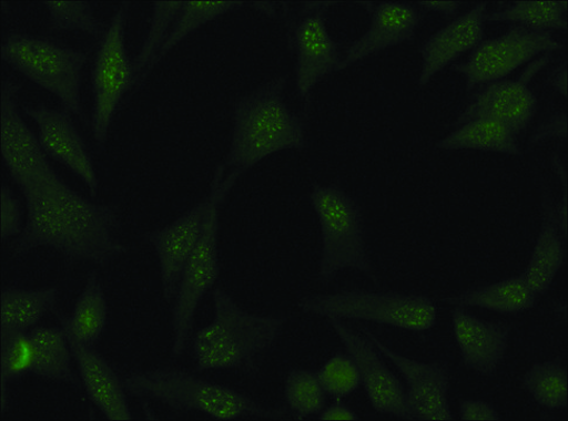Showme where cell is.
Here are the masks:
<instances>
[{"instance_id":"obj_1","label":"cell","mask_w":568,"mask_h":421,"mask_svg":"<svg viewBox=\"0 0 568 421\" xmlns=\"http://www.w3.org/2000/svg\"><path fill=\"white\" fill-rule=\"evenodd\" d=\"M20 189L27 223L10 244L14 257L49 247L71 265L104 267L129 250L113 237L119 224L115 207L83 198L55 172Z\"/></svg>"},{"instance_id":"obj_2","label":"cell","mask_w":568,"mask_h":421,"mask_svg":"<svg viewBox=\"0 0 568 421\" xmlns=\"http://www.w3.org/2000/svg\"><path fill=\"white\" fill-rule=\"evenodd\" d=\"M286 76H277L242 96L234 109V130L222 163L243 174L265 158L306 147L305 122L285 103Z\"/></svg>"},{"instance_id":"obj_3","label":"cell","mask_w":568,"mask_h":421,"mask_svg":"<svg viewBox=\"0 0 568 421\" xmlns=\"http://www.w3.org/2000/svg\"><path fill=\"white\" fill-rule=\"evenodd\" d=\"M213 300L214 320L194 339L197 368L256 372L261 356L277 342L286 320L250 312L222 288L214 289Z\"/></svg>"},{"instance_id":"obj_4","label":"cell","mask_w":568,"mask_h":421,"mask_svg":"<svg viewBox=\"0 0 568 421\" xmlns=\"http://www.w3.org/2000/svg\"><path fill=\"white\" fill-rule=\"evenodd\" d=\"M125 390L140 399H152L176 412H199L221 421L241 419L292 420L284 408H266L251 397L205 381L180 369H156L124 377Z\"/></svg>"},{"instance_id":"obj_5","label":"cell","mask_w":568,"mask_h":421,"mask_svg":"<svg viewBox=\"0 0 568 421\" xmlns=\"http://www.w3.org/2000/svg\"><path fill=\"white\" fill-rule=\"evenodd\" d=\"M242 175L240 171L227 173L224 165L220 164L210 184L209 207L203 232L192 257L185 265L173 302L172 351L174 356H181L185 351L194 330L197 309L220 278V209Z\"/></svg>"},{"instance_id":"obj_6","label":"cell","mask_w":568,"mask_h":421,"mask_svg":"<svg viewBox=\"0 0 568 421\" xmlns=\"http://www.w3.org/2000/svg\"><path fill=\"white\" fill-rule=\"evenodd\" d=\"M310 202L322 232L318 279L329 283L336 274L354 269L373 283L377 279L369 261L363 208L344 189L314 183Z\"/></svg>"},{"instance_id":"obj_7","label":"cell","mask_w":568,"mask_h":421,"mask_svg":"<svg viewBox=\"0 0 568 421\" xmlns=\"http://www.w3.org/2000/svg\"><path fill=\"white\" fill-rule=\"evenodd\" d=\"M298 308L326 319L366 321L413 332L427 331L437 320V308L426 295L396 291L311 294L298 301Z\"/></svg>"},{"instance_id":"obj_8","label":"cell","mask_w":568,"mask_h":421,"mask_svg":"<svg viewBox=\"0 0 568 421\" xmlns=\"http://www.w3.org/2000/svg\"><path fill=\"white\" fill-rule=\"evenodd\" d=\"M0 55L13 70L57 96L62 111L87 122L81 105V73L89 54L26 33L6 37Z\"/></svg>"},{"instance_id":"obj_9","label":"cell","mask_w":568,"mask_h":421,"mask_svg":"<svg viewBox=\"0 0 568 421\" xmlns=\"http://www.w3.org/2000/svg\"><path fill=\"white\" fill-rule=\"evenodd\" d=\"M130 2H122L100 40L92 68V134L98 144L109 138L112 121L124 95L134 90V65L125 48Z\"/></svg>"},{"instance_id":"obj_10","label":"cell","mask_w":568,"mask_h":421,"mask_svg":"<svg viewBox=\"0 0 568 421\" xmlns=\"http://www.w3.org/2000/svg\"><path fill=\"white\" fill-rule=\"evenodd\" d=\"M564 48L549 31L516 25L497 38L481 40L468 60L454 65L453 71L466 76L467 92L470 93L480 84L503 80L539 54Z\"/></svg>"},{"instance_id":"obj_11","label":"cell","mask_w":568,"mask_h":421,"mask_svg":"<svg viewBox=\"0 0 568 421\" xmlns=\"http://www.w3.org/2000/svg\"><path fill=\"white\" fill-rule=\"evenodd\" d=\"M20 84L3 79L0 90V152L13 182L23 188L44 179L54 168L38 136L20 114Z\"/></svg>"},{"instance_id":"obj_12","label":"cell","mask_w":568,"mask_h":421,"mask_svg":"<svg viewBox=\"0 0 568 421\" xmlns=\"http://www.w3.org/2000/svg\"><path fill=\"white\" fill-rule=\"evenodd\" d=\"M552 53H545L532 61L517 80H498L479 92L467 110L450 126L477 117H488L508 125L518 136L532 122L538 99L529 89L531 79L550 62Z\"/></svg>"},{"instance_id":"obj_13","label":"cell","mask_w":568,"mask_h":421,"mask_svg":"<svg viewBox=\"0 0 568 421\" xmlns=\"http://www.w3.org/2000/svg\"><path fill=\"white\" fill-rule=\"evenodd\" d=\"M363 333L407 382V405L412 420H454L449 405L450 369L444 362L424 363L398 353L364 328Z\"/></svg>"},{"instance_id":"obj_14","label":"cell","mask_w":568,"mask_h":421,"mask_svg":"<svg viewBox=\"0 0 568 421\" xmlns=\"http://www.w3.org/2000/svg\"><path fill=\"white\" fill-rule=\"evenodd\" d=\"M331 328L359 368L364 386L373 409L382 414L412 420L405 387L378 356L367 337L357 333L338 319H327Z\"/></svg>"},{"instance_id":"obj_15","label":"cell","mask_w":568,"mask_h":421,"mask_svg":"<svg viewBox=\"0 0 568 421\" xmlns=\"http://www.w3.org/2000/svg\"><path fill=\"white\" fill-rule=\"evenodd\" d=\"M207 207L206 197L171 224L144 235L156 251L162 297L166 304H173L176 298L185 265L201 238Z\"/></svg>"},{"instance_id":"obj_16","label":"cell","mask_w":568,"mask_h":421,"mask_svg":"<svg viewBox=\"0 0 568 421\" xmlns=\"http://www.w3.org/2000/svg\"><path fill=\"white\" fill-rule=\"evenodd\" d=\"M26 114L37 124L38 138L47 155L65 165L89 188L94 198L99 179L94 163L69 113L48 107L45 104L26 105Z\"/></svg>"},{"instance_id":"obj_17","label":"cell","mask_w":568,"mask_h":421,"mask_svg":"<svg viewBox=\"0 0 568 421\" xmlns=\"http://www.w3.org/2000/svg\"><path fill=\"white\" fill-rule=\"evenodd\" d=\"M328 4L311 6L294 31L296 83L303 99H307L324 78L341 71L343 59L326 27Z\"/></svg>"},{"instance_id":"obj_18","label":"cell","mask_w":568,"mask_h":421,"mask_svg":"<svg viewBox=\"0 0 568 421\" xmlns=\"http://www.w3.org/2000/svg\"><path fill=\"white\" fill-rule=\"evenodd\" d=\"M462 363L483 376H494L507 355L511 326L477 319L466 308L452 311Z\"/></svg>"},{"instance_id":"obj_19","label":"cell","mask_w":568,"mask_h":421,"mask_svg":"<svg viewBox=\"0 0 568 421\" xmlns=\"http://www.w3.org/2000/svg\"><path fill=\"white\" fill-rule=\"evenodd\" d=\"M371 21L368 30L352 42L345 52L341 71L387 49L410 41L415 35L424 12L416 7L399 2L369 4Z\"/></svg>"},{"instance_id":"obj_20","label":"cell","mask_w":568,"mask_h":421,"mask_svg":"<svg viewBox=\"0 0 568 421\" xmlns=\"http://www.w3.org/2000/svg\"><path fill=\"white\" fill-rule=\"evenodd\" d=\"M488 6V2L475 6L436 31L425 42L420 49L423 68L417 80L418 86H427L437 73L479 44L484 37Z\"/></svg>"},{"instance_id":"obj_21","label":"cell","mask_w":568,"mask_h":421,"mask_svg":"<svg viewBox=\"0 0 568 421\" xmlns=\"http://www.w3.org/2000/svg\"><path fill=\"white\" fill-rule=\"evenodd\" d=\"M77 363L80 382L91 402L109 420H133L123 381L104 358L93 349L80 343L65 329Z\"/></svg>"},{"instance_id":"obj_22","label":"cell","mask_w":568,"mask_h":421,"mask_svg":"<svg viewBox=\"0 0 568 421\" xmlns=\"http://www.w3.org/2000/svg\"><path fill=\"white\" fill-rule=\"evenodd\" d=\"M564 238L556 209L552 189L541 182V225L528 266L524 270L526 281L538 294L549 290L566 261Z\"/></svg>"},{"instance_id":"obj_23","label":"cell","mask_w":568,"mask_h":421,"mask_svg":"<svg viewBox=\"0 0 568 421\" xmlns=\"http://www.w3.org/2000/svg\"><path fill=\"white\" fill-rule=\"evenodd\" d=\"M439 151H477L521 156L517 135L504 123L477 117L455 126V130L435 144Z\"/></svg>"},{"instance_id":"obj_24","label":"cell","mask_w":568,"mask_h":421,"mask_svg":"<svg viewBox=\"0 0 568 421\" xmlns=\"http://www.w3.org/2000/svg\"><path fill=\"white\" fill-rule=\"evenodd\" d=\"M60 326L67 329L77 341L94 347L108 327L109 305L97 273L89 274L85 287L80 292L72 315L53 310Z\"/></svg>"},{"instance_id":"obj_25","label":"cell","mask_w":568,"mask_h":421,"mask_svg":"<svg viewBox=\"0 0 568 421\" xmlns=\"http://www.w3.org/2000/svg\"><path fill=\"white\" fill-rule=\"evenodd\" d=\"M538 294L524 274L499 283L479 286L444 299L453 307L481 308L499 314H519L535 307Z\"/></svg>"},{"instance_id":"obj_26","label":"cell","mask_w":568,"mask_h":421,"mask_svg":"<svg viewBox=\"0 0 568 421\" xmlns=\"http://www.w3.org/2000/svg\"><path fill=\"white\" fill-rule=\"evenodd\" d=\"M34 343L36 358L32 374L47 381L80 388L74 374L72 350L64 328L36 327L29 331Z\"/></svg>"},{"instance_id":"obj_27","label":"cell","mask_w":568,"mask_h":421,"mask_svg":"<svg viewBox=\"0 0 568 421\" xmlns=\"http://www.w3.org/2000/svg\"><path fill=\"white\" fill-rule=\"evenodd\" d=\"M58 289L6 288L0 297V324L3 328L30 331L57 306Z\"/></svg>"},{"instance_id":"obj_28","label":"cell","mask_w":568,"mask_h":421,"mask_svg":"<svg viewBox=\"0 0 568 421\" xmlns=\"http://www.w3.org/2000/svg\"><path fill=\"white\" fill-rule=\"evenodd\" d=\"M568 3L564 0H523L487 13L491 23H516L534 31L567 30Z\"/></svg>"},{"instance_id":"obj_29","label":"cell","mask_w":568,"mask_h":421,"mask_svg":"<svg viewBox=\"0 0 568 421\" xmlns=\"http://www.w3.org/2000/svg\"><path fill=\"white\" fill-rule=\"evenodd\" d=\"M36 349L29 331L0 330V409L8 410V388L17 379L32 374Z\"/></svg>"},{"instance_id":"obj_30","label":"cell","mask_w":568,"mask_h":421,"mask_svg":"<svg viewBox=\"0 0 568 421\" xmlns=\"http://www.w3.org/2000/svg\"><path fill=\"white\" fill-rule=\"evenodd\" d=\"M245 2H236V0H219V2H204V0H191L183 2L182 8L174 21L172 30L168 33L164 44L159 52L155 61L158 63L180 42L193 34L204 25L212 23L217 18L244 7Z\"/></svg>"},{"instance_id":"obj_31","label":"cell","mask_w":568,"mask_h":421,"mask_svg":"<svg viewBox=\"0 0 568 421\" xmlns=\"http://www.w3.org/2000/svg\"><path fill=\"white\" fill-rule=\"evenodd\" d=\"M523 388L536 403L547 410H564L568 407V373L566 364L549 361L535 364L523 377Z\"/></svg>"},{"instance_id":"obj_32","label":"cell","mask_w":568,"mask_h":421,"mask_svg":"<svg viewBox=\"0 0 568 421\" xmlns=\"http://www.w3.org/2000/svg\"><path fill=\"white\" fill-rule=\"evenodd\" d=\"M284 397L293 419L320 415L326 408V392L317 372L307 369L290 370L285 379Z\"/></svg>"},{"instance_id":"obj_33","label":"cell","mask_w":568,"mask_h":421,"mask_svg":"<svg viewBox=\"0 0 568 421\" xmlns=\"http://www.w3.org/2000/svg\"><path fill=\"white\" fill-rule=\"evenodd\" d=\"M183 2H155L153 7V20L143 45L133 61L134 89L149 76L155 69V61L171 27L182 8Z\"/></svg>"},{"instance_id":"obj_34","label":"cell","mask_w":568,"mask_h":421,"mask_svg":"<svg viewBox=\"0 0 568 421\" xmlns=\"http://www.w3.org/2000/svg\"><path fill=\"white\" fill-rule=\"evenodd\" d=\"M43 6L53 31H81L93 37H102L106 31L85 0H47Z\"/></svg>"},{"instance_id":"obj_35","label":"cell","mask_w":568,"mask_h":421,"mask_svg":"<svg viewBox=\"0 0 568 421\" xmlns=\"http://www.w3.org/2000/svg\"><path fill=\"white\" fill-rule=\"evenodd\" d=\"M327 396L342 400L362 386L359 368L349 353H336L317 372Z\"/></svg>"},{"instance_id":"obj_36","label":"cell","mask_w":568,"mask_h":421,"mask_svg":"<svg viewBox=\"0 0 568 421\" xmlns=\"http://www.w3.org/2000/svg\"><path fill=\"white\" fill-rule=\"evenodd\" d=\"M0 204H2V218H0V238L3 242L11 238H17L22 234L23 225V213L22 205L16 198L12 189L8 185L2 186V193H0Z\"/></svg>"},{"instance_id":"obj_37","label":"cell","mask_w":568,"mask_h":421,"mask_svg":"<svg viewBox=\"0 0 568 421\" xmlns=\"http://www.w3.org/2000/svg\"><path fill=\"white\" fill-rule=\"evenodd\" d=\"M459 418L462 420H500L497 410L481 400L462 399L459 400Z\"/></svg>"},{"instance_id":"obj_38","label":"cell","mask_w":568,"mask_h":421,"mask_svg":"<svg viewBox=\"0 0 568 421\" xmlns=\"http://www.w3.org/2000/svg\"><path fill=\"white\" fill-rule=\"evenodd\" d=\"M567 138V114L559 113L538 126L529 143L538 144L546 140Z\"/></svg>"},{"instance_id":"obj_39","label":"cell","mask_w":568,"mask_h":421,"mask_svg":"<svg viewBox=\"0 0 568 421\" xmlns=\"http://www.w3.org/2000/svg\"><path fill=\"white\" fill-rule=\"evenodd\" d=\"M552 164L561 184V199L556 204L557 216L561 234L567 240V173L565 164L557 153L552 155Z\"/></svg>"},{"instance_id":"obj_40","label":"cell","mask_w":568,"mask_h":421,"mask_svg":"<svg viewBox=\"0 0 568 421\" xmlns=\"http://www.w3.org/2000/svg\"><path fill=\"white\" fill-rule=\"evenodd\" d=\"M320 420H359L361 417L357 415L351 408L343 404L341 400H335V403L325 408L320 417Z\"/></svg>"},{"instance_id":"obj_41","label":"cell","mask_w":568,"mask_h":421,"mask_svg":"<svg viewBox=\"0 0 568 421\" xmlns=\"http://www.w3.org/2000/svg\"><path fill=\"white\" fill-rule=\"evenodd\" d=\"M462 2H456V0H452V2H448V0H442V2H418L417 6L420 9H424L426 11L436 12L444 14L446 18H452L458 9L462 7Z\"/></svg>"},{"instance_id":"obj_42","label":"cell","mask_w":568,"mask_h":421,"mask_svg":"<svg viewBox=\"0 0 568 421\" xmlns=\"http://www.w3.org/2000/svg\"><path fill=\"white\" fill-rule=\"evenodd\" d=\"M547 83L558 92L562 97L567 99V60H564L560 65L554 70Z\"/></svg>"}]
</instances>
